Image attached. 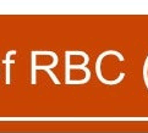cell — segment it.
I'll return each mask as SVG.
<instances>
[{
    "label": "cell",
    "mask_w": 148,
    "mask_h": 133,
    "mask_svg": "<svg viewBox=\"0 0 148 133\" xmlns=\"http://www.w3.org/2000/svg\"><path fill=\"white\" fill-rule=\"evenodd\" d=\"M143 77H145V82L148 88V56H147V60L145 62V67H143Z\"/></svg>",
    "instance_id": "1"
}]
</instances>
